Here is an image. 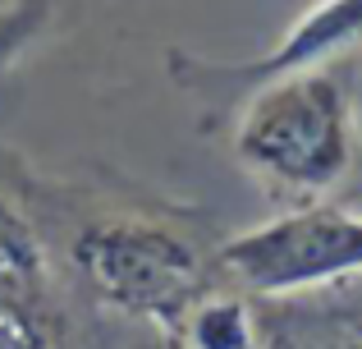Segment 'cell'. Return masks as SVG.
Listing matches in <instances>:
<instances>
[{
	"label": "cell",
	"mask_w": 362,
	"mask_h": 349,
	"mask_svg": "<svg viewBox=\"0 0 362 349\" xmlns=\"http://www.w3.org/2000/svg\"><path fill=\"white\" fill-rule=\"evenodd\" d=\"M165 349H179V345H175V341H165Z\"/></svg>",
	"instance_id": "10"
},
{
	"label": "cell",
	"mask_w": 362,
	"mask_h": 349,
	"mask_svg": "<svg viewBox=\"0 0 362 349\" xmlns=\"http://www.w3.org/2000/svg\"><path fill=\"white\" fill-rule=\"evenodd\" d=\"M358 51H362V0H317L293 18V28L266 55L221 64L188 51H170L165 69L175 88H184L188 97H202L211 106H239L262 83L303 69H326V64H339Z\"/></svg>",
	"instance_id": "4"
},
{
	"label": "cell",
	"mask_w": 362,
	"mask_h": 349,
	"mask_svg": "<svg viewBox=\"0 0 362 349\" xmlns=\"http://www.w3.org/2000/svg\"><path fill=\"white\" fill-rule=\"evenodd\" d=\"M216 267L262 299H293L362 280V212L339 202L289 207L221 244Z\"/></svg>",
	"instance_id": "3"
},
{
	"label": "cell",
	"mask_w": 362,
	"mask_h": 349,
	"mask_svg": "<svg viewBox=\"0 0 362 349\" xmlns=\"http://www.w3.org/2000/svg\"><path fill=\"white\" fill-rule=\"evenodd\" d=\"M234 161L289 207L326 202L358 161V92L339 64L262 83L239 101Z\"/></svg>",
	"instance_id": "1"
},
{
	"label": "cell",
	"mask_w": 362,
	"mask_h": 349,
	"mask_svg": "<svg viewBox=\"0 0 362 349\" xmlns=\"http://www.w3.org/2000/svg\"><path fill=\"white\" fill-rule=\"evenodd\" d=\"M179 349H262V313L234 290H206L175 336Z\"/></svg>",
	"instance_id": "6"
},
{
	"label": "cell",
	"mask_w": 362,
	"mask_h": 349,
	"mask_svg": "<svg viewBox=\"0 0 362 349\" xmlns=\"http://www.w3.org/2000/svg\"><path fill=\"white\" fill-rule=\"evenodd\" d=\"M0 349H69L55 317L28 299V285L0 280Z\"/></svg>",
	"instance_id": "7"
},
{
	"label": "cell",
	"mask_w": 362,
	"mask_h": 349,
	"mask_svg": "<svg viewBox=\"0 0 362 349\" xmlns=\"http://www.w3.org/2000/svg\"><path fill=\"white\" fill-rule=\"evenodd\" d=\"M51 0H9L0 9V60H14L46 23Z\"/></svg>",
	"instance_id": "9"
},
{
	"label": "cell",
	"mask_w": 362,
	"mask_h": 349,
	"mask_svg": "<svg viewBox=\"0 0 362 349\" xmlns=\"http://www.w3.org/2000/svg\"><path fill=\"white\" fill-rule=\"evenodd\" d=\"M42 276H46L42 234H37V225L9 198H0V280H9V285H37Z\"/></svg>",
	"instance_id": "8"
},
{
	"label": "cell",
	"mask_w": 362,
	"mask_h": 349,
	"mask_svg": "<svg viewBox=\"0 0 362 349\" xmlns=\"http://www.w3.org/2000/svg\"><path fill=\"white\" fill-rule=\"evenodd\" d=\"M74 267L110 313L151 322L165 341L179 336L188 308L216 290L197 244L147 216L88 221L74 234Z\"/></svg>",
	"instance_id": "2"
},
{
	"label": "cell",
	"mask_w": 362,
	"mask_h": 349,
	"mask_svg": "<svg viewBox=\"0 0 362 349\" xmlns=\"http://www.w3.org/2000/svg\"><path fill=\"white\" fill-rule=\"evenodd\" d=\"M262 349H362V280L271 299L262 313Z\"/></svg>",
	"instance_id": "5"
}]
</instances>
